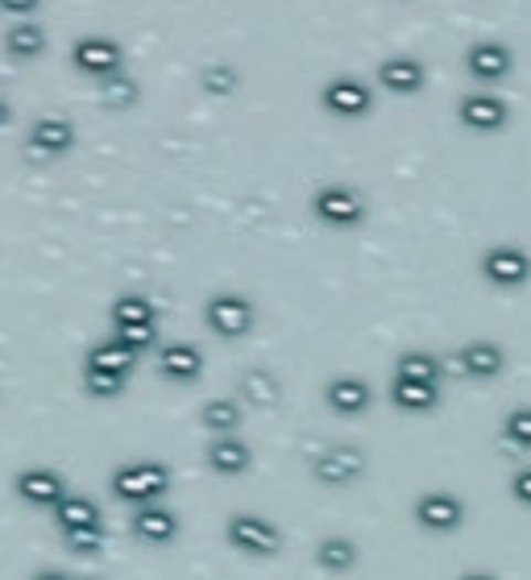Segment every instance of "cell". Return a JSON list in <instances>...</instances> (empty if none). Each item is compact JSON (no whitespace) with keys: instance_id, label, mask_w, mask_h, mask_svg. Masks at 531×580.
Wrapping results in <instances>:
<instances>
[{"instance_id":"cell-4","label":"cell","mask_w":531,"mask_h":580,"mask_svg":"<svg viewBox=\"0 0 531 580\" xmlns=\"http://www.w3.org/2000/svg\"><path fill=\"white\" fill-rule=\"evenodd\" d=\"M311 212L328 228H358L365 221V200L353 187H344V183H328V187L311 195Z\"/></svg>"},{"instance_id":"cell-30","label":"cell","mask_w":531,"mask_h":580,"mask_svg":"<svg viewBox=\"0 0 531 580\" xmlns=\"http://www.w3.org/2000/svg\"><path fill=\"white\" fill-rule=\"evenodd\" d=\"M158 332L155 324H129V327H113V344H120L125 353H134V357H141L146 348H155Z\"/></svg>"},{"instance_id":"cell-31","label":"cell","mask_w":531,"mask_h":580,"mask_svg":"<svg viewBox=\"0 0 531 580\" xmlns=\"http://www.w3.org/2000/svg\"><path fill=\"white\" fill-rule=\"evenodd\" d=\"M502 440L514 448L531 452V402L528 407H514L507 419H502Z\"/></svg>"},{"instance_id":"cell-28","label":"cell","mask_w":531,"mask_h":580,"mask_svg":"<svg viewBox=\"0 0 531 580\" xmlns=\"http://www.w3.org/2000/svg\"><path fill=\"white\" fill-rule=\"evenodd\" d=\"M241 394H245V402H254V407H275L278 382L266 374V369H249V374L241 377Z\"/></svg>"},{"instance_id":"cell-6","label":"cell","mask_w":531,"mask_h":580,"mask_svg":"<svg viewBox=\"0 0 531 580\" xmlns=\"http://www.w3.org/2000/svg\"><path fill=\"white\" fill-rule=\"evenodd\" d=\"M415 527L428 535H453L465 527V502L448 490H428L415 497Z\"/></svg>"},{"instance_id":"cell-21","label":"cell","mask_w":531,"mask_h":580,"mask_svg":"<svg viewBox=\"0 0 531 580\" xmlns=\"http://www.w3.org/2000/svg\"><path fill=\"white\" fill-rule=\"evenodd\" d=\"M391 402L399 410L424 415V410L440 407V386H424V382H403V377H394L391 382Z\"/></svg>"},{"instance_id":"cell-16","label":"cell","mask_w":531,"mask_h":580,"mask_svg":"<svg viewBox=\"0 0 531 580\" xmlns=\"http://www.w3.org/2000/svg\"><path fill=\"white\" fill-rule=\"evenodd\" d=\"M134 535H138L141 544H174L179 539V514L167 511V506H138V514H134Z\"/></svg>"},{"instance_id":"cell-3","label":"cell","mask_w":531,"mask_h":580,"mask_svg":"<svg viewBox=\"0 0 531 580\" xmlns=\"http://www.w3.org/2000/svg\"><path fill=\"white\" fill-rule=\"evenodd\" d=\"M365 469H370V461H365V452L353 444L325 448V452L311 457V477L320 481V485H332V490H344V485L361 481Z\"/></svg>"},{"instance_id":"cell-25","label":"cell","mask_w":531,"mask_h":580,"mask_svg":"<svg viewBox=\"0 0 531 580\" xmlns=\"http://www.w3.org/2000/svg\"><path fill=\"white\" fill-rule=\"evenodd\" d=\"M200 423H204L212 436H237L241 407L233 398H212V402H204V410H200Z\"/></svg>"},{"instance_id":"cell-19","label":"cell","mask_w":531,"mask_h":580,"mask_svg":"<svg viewBox=\"0 0 531 580\" xmlns=\"http://www.w3.org/2000/svg\"><path fill=\"white\" fill-rule=\"evenodd\" d=\"M249 464H254V452L237 436H216L212 448H208V469L221 473V477H241Z\"/></svg>"},{"instance_id":"cell-2","label":"cell","mask_w":531,"mask_h":580,"mask_svg":"<svg viewBox=\"0 0 531 580\" xmlns=\"http://www.w3.org/2000/svg\"><path fill=\"white\" fill-rule=\"evenodd\" d=\"M481 278L498 290H519L531 282V254L523 245H511V240H498L481 254Z\"/></svg>"},{"instance_id":"cell-34","label":"cell","mask_w":531,"mask_h":580,"mask_svg":"<svg viewBox=\"0 0 531 580\" xmlns=\"http://www.w3.org/2000/svg\"><path fill=\"white\" fill-rule=\"evenodd\" d=\"M84 386H87V394H96V398H117V394L125 390V377L84 365Z\"/></svg>"},{"instance_id":"cell-15","label":"cell","mask_w":531,"mask_h":580,"mask_svg":"<svg viewBox=\"0 0 531 580\" xmlns=\"http://www.w3.org/2000/svg\"><path fill=\"white\" fill-rule=\"evenodd\" d=\"M325 402L337 410V415L353 419V415H365V410H370L374 390H370V382H365V377L344 374V377H332V382L325 386Z\"/></svg>"},{"instance_id":"cell-22","label":"cell","mask_w":531,"mask_h":580,"mask_svg":"<svg viewBox=\"0 0 531 580\" xmlns=\"http://www.w3.org/2000/svg\"><path fill=\"white\" fill-rule=\"evenodd\" d=\"M46 30H42V21H13L9 25V34H4V51L18 54V58H34V54L46 51Z\"/></svg>"},{"instance_id":"cell-26","label":"cell","mask_w":531,"mask_h":580,"mask_svg":"<svg viewBox=\"0 0 531 580\" xmlns=\"http://www.w3.org/2000/svg\"><path fill=\"white\" fill-rule=\"evenodd\" d=\"M113 327H129V324H155V303L146 299V294H120L117 303H113Z\"/></svg>"},{"instance_id":"cell-24","label":"cell","mask_w":531,"mask_h":580,"mask_svg":"<svg viewBox=\"0 0 531 580\" xmlns=\"http://www.w3.org/2000/svg\"><path fill=\"white\" fill-rule=\"evenodd\" d=\"M440 361L432 357V353H403V357L394 361V377H403V382H424V386H440Z\"/></svg>"},{"instance_id":"cell-1","label":"cell","mask_w":531,"mask_h":580,"mask_svg":"<svg viewBox=\"0 0 531 580\" xmlns=\"http://www.w3.org/2000/svg\"><path fill=\"white\" fill-rule=\"evenodd\" d=\"M113 497L129 502V506H155L158 497L171 490V473L155 461H138V464H120L113 469Z\"/></svg>"},{"instance_id":"cell-14","label":"cell","mask_w":531,"mask_h":580,"mask_svg":"<svg viewBox=\"0 0 531 580\" xmlns=\"http://www.w3.org/2000/svg\"><path fill=\"white\" fill-rule=\"evenodd\" d=\"M428 79V67L415 58V54H391L378 63V84L394 92V96H415Z\"/></svg>"},{"instance_id":"cell-35","label":"cell","mask_w":531,"mask_h":580,"mask_svg":"<svg viewBox=\"0 0 531 580\" xmlns=\"http://www.w3.org/2000/svg\"><path fill=\"white\" fill-rule=\"evenodd\" d=\"M511 497L519 502V506H528V511H531V464H523V469H514V477H511Z\"/></svg>"},{"instance_id":"cell-9","label":"cell","mask_w":531,"mask_h":580,"mask_svg":"<svg viewBox=\"0 0 531 580\" xmlns=\"http://www.w3.org/2000/svg\"><path fill=\"white\" fill-rule=\"evenodd\" d=\"M71 58H75V67L84 71V75H96V79H108V75H117L120 63H125V51H120L117 37L108 34H84L75 46H71Z\"/></svg>"},{"instance_id":"cell-27","label":"cell","mask_w":531,"mask_h":580,"mask_svg":"<svg viewBox=\"0 0 531 580\" xmlns=\"http://www.w3.org/2000/svg\"><path fill=\"white\" fill-rule=\"evenodd\" d=\"M134 353H125V348H120V344H96V348H92V353H87V361L84 365H92V369H108V374H129V369H134Z\"/></svg>"},{"instance_id":"cell-20","label":"cell","mask_w":531,"mask_h":580,"mask_svg":"<svg viewBox=\"0 0 531 580\" xmlns=\"http://www.w3.org/2000/svg\"><path fill=\"white\" fill-rule=\"evenodd\" d=\"M361 560V551L353 539H344V535H328L316 544V563L325 568L328 577H344V572H353Z\"/></svg>"},{"instance_id":"cell-13","label":"cell","mask_w":531,"mask_h":580,"mask_svg":"<svg viewBox=\"0 0 531 580\" xmlns=\"http://www.w3.org/2000/svg\"><path fill=\"white\" fill-rule=\"evenodd\" d=\"M13 490H18L21 502H30V506H59L63 497H67V481L59 477L54 469H21L18 481H13Z\"/></svg>"},{"instance_id":"cell-23","label":"cell","mask_w":531,"mask_h":580,"mask_svg":"<svg viewBox=\"0 0 531 580\" xmlns=\"http://www.w3.org/2000/svg\"><path fill=\"white\" fill-rule=\"evenodd\" d=\"M54 518L63 530H75V527H104L100 523V511L92 497H79V494H67L59 506H54Z\"/></svg>"},{"instance_id":"cell-12","label":"cell","mask_w":531,"mask_h":580,"mask_svg":"<svg viewBox=\"0 0 531 580\" xmlns=\"http://www.w3.org/2000/svg\"><path fill=\"white\" fill-rule=\"evenodd\" d=\"M457 369L474 382H495L507 369V348L498 341H469L457 348Z\"/></svg>"},{"instance_id":"cell-38","label":"cell","mask_w":531,"mask_h":580,"mask_svg":"<svg viewBox=\"0 0 531 580\" xmlns=\"http://www.w3.org/2000/svg\"><path fill=\"white\" fill-rule=\"evenodd\" d=\"M34 580H71V577L59 572V568H42V572H34Z\"/></svg>"},{"instance_id":"cell-8","label":"cell","mask_w":531,"mask_h":580,"mask_svg":"<svg viewBox=\"0 0 531 580\" xmlns=\"http://www.w3.org/2000/svg\"><path fill=\"white\" fill-rule=\"evenodd\" d=\"M457 120H461L465 129H474V133H498V129H507V120H511V108L502 96L495 92H465L461 100H457Z\"/></svg>"},{"instance_id":"cell-17","label":"cell","mask_w":531,"mask_h":580,"mask_svg":"<svg viewBox=\"0 0 531 580\" xmlns=\"http://www.w3.org/2000/svg\"><path fill=\"white\" fill-rule=\"evenodd\" d=\"M158 369H162V377H171V382H191V377L204 374V353L188 341L162 344V348H158Z\"/></svg>"},{"instance_id":"cell-7","label":"cell","mask_w":531,"mask_h":580,"mask_svg":"<svg viewBox=\"0 0 531 580\" xmlns=\"http://www.w3.org/2000/svg\"><path fill=\"white\" fill-rule=\"evenodd\" d=\"M224 535L245 556H278L283 551V530L270 518H257V514H233Z\"/></svg>"},{"instance_id":"cell-36","label":"cell","mask_w":531,"mask_h":580,"mask_svg":"<svg viewBox=\"0 0 531 580\" xmlns=\"http://www.w3.org/2000/svg\"><path fill=\"white\" fill-rule=\"evenodd\" d=\"M38 4H42V0H0V9L13 13V18H30Z\"/></svg>"},{"instance_id":"cell-29","label":"cell","mask_w":531,"mask_h":580,"mask_svg":"<svg viewBox=\"0 0 531 580\" xmlns=\"http://www.w3.org/2000/svg\"><path fill=\"white\" fill-rule=\"evenodd\" d=\"M100 100L113 104V108H129V104H138V79L134 75H108L100 79Z\"/></svg>"},{"instance_id":"cell-37","label":"cell","mask_w":531,"mask_h":580,"mask_svg":"<svg viewBox=\"0 0 531 580\" xmlns=\"http://www.w3.org/2000/svg\"><path fill=\"white\" fill-rule=\"evenodd\" d=\"M457 580H498L495 572H486V568H469V572H461Z\"/></svg>"},{"instance_id":"cell-39","label":"cell","mask_w":531,"mask_h":580,"mask_svg":"<svg viewBox=\"0 0 531 580\" xmlns=\"http://www.w3.org/2000/svg\"><path fill=\"white\" fill-rule=\"evenodd\" d=\"M9 117H13V108H9V100H0V129L9 125Z\"/></svg>"},{"instance_id":"cell-18","label":"cell","mask_w":531,"mask_h":580,"mask_svg":"<svg viewBox=\"0 0 531 580\" xmlns=\"http://www.w3.org/2000/svg\"><path fill=\"white\" fill-rule=\"evenodd\" d=\"M71 146H75V125H71V120L42 117L30 125V150H38V154L59 158V154H67Z\"/></svg>"},{"instance_id":"cell-33","label":"cell","mask_w":531,"mask_h":580,"mask_svg":"<svg viewBox=\"0 0 531 580\" xmlns=\"http://www.w3.org/2000/svg\"><path fill=\"white\" fill-rule=\"evenodd\" d=\"M63 544L75 551V556H96L104 551V527H75V530H63Z\"/></svg>"},{"instance_id":"cell-10","label":"cell","mask_w":531,"mask_h":580,"mask_svg":"<svg viewBox=\"0 0 531 580\" xmlns=\"http://www.w3.org/2000/svg\"><path fill=\"white\" fill-rule=\"evenodd\" d=\"M320 100H325L328 112H337V117H365L370 108H374V87L358 79V75H337V79H328L325 92H320Z\"/></svg>"},{"instance_id":"cell-11","label":"cell","mask_w":531,"mask_h":580,"mask_svg":"<svg viewBox=\"0 0 531 580\" xmlns=\"http://www.w3.org/2000/svg\"><path fill=\"white\" fill-rule=\"evenodd\" d=\"M514 67V54L507 42H498V37H481L474 42L469 51H465V71L481 79V84H498V79H507Z\"/></svg>"},{"instance_id":"cell-32","label":"cell","mask_w":531,"mask_h":580,"mask_svg":"<svg viewBox=\"0 0 531 580\" xmlns=\"http://www.w3.org/2000/svg\"><path fill=\"white\" fill-rule=\"evenodd\" d=\"M200 87H204L208 96H233L237 92V71L229 67V63H212V67L200 71Z\"/></svg>"},{"instance_id":"cell-40","label":"cell","mask_w":531,"mask_h":580,"mask_svg":"<svg viewBox=\"0 0 531 580\" xmlns=\"http://www.w3.org/2000/svg\"><path fill=\"white\" fill-rule=\"evenodd\" d=\"M84 580H96V577H84Z\"/></svg>"},{"instance_id":"cell-5","label":"cell","mask_w":531,"mask_h":580,"mask_svg":"<svg viewBox=\"0 0 531 580\" xmlns=\"http://www.w3.org/2000/svg\"><path fill=\"white\" fill-rule=\"evenodd\" d=\"M204 324L221 336V341H241L249 327H254V303L245 294H233V290H221L212 294L204 308Z\"/></svg>"}]
</instances>
